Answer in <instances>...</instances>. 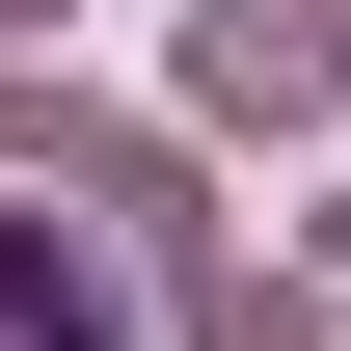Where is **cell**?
<instances>
[{"label":"cell","mask_w":351,"mask_h":351,"mask_svg":"<svg viewBox=\"0 0 351 351\" xmlns=\"http://www.w3.org/2000/svg\"><path fill=\"white\" fill-rule=\"evenodd\" d=\"M324 27H351V0H324Z\"/></svg>","instance_id":"cell-5"},{"label":"cell","mask_w":351,"mask_h":351,"mask_svg":"<svg viewBox=\"0 0 351 351\" xmlns=\"http://www.w3.org/2000/svg\"><path fill=\"white\" fill-rule=\"evenodd\" d=\"M0 27H27V0H0Z\"/></svg>","instance_id":"cell-4"},{"label":"cell","mask_w":351,"mask_h":351,"mask_svg":"<svg viewBox=\"0 0 351 351\" xmlns=\"http://www.w3.org/2000/svg\"><path fill=\"white\" fill-rule=\"evenodd\" d=\"M162 217H108V243H54V217H0V351H135V298H162Z\"/></svg>","instance_id":"cell-1"},{"label":"cell","mask_w":351,"mask_h":351,"mask_svg":"<svg viewBox=\"0 0 351 351\" xmlns=\"http://www.w3.org/2000/svg\"><path fill=\"white\" fill-rule=\"evenodd\" d=\"M324 298H351V217H324Z\"/></svg>","instance_id":"cell-3"},{"label":"cell","mask_w":351,"mask_h":351,"mask_svg":"<svg viewBox=\"0 0 351 351\" xmlns=\"http://www.w3.org/2000/svg\"><path fill=\"white\" fill-rule=\"evenodd\" d=\"M324 82H351L324 0H217V27H189V108H324Z\"/></svg>","instance_id":"cell-2"}]
</instances>
